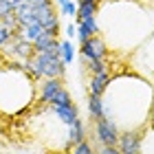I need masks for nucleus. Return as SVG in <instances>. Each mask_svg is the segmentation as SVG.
I'll return each mask as SVG.
<instances>
[{
  "label": "nucleus",
  "mask_w": 154,
  "mask_h": 154,
  "mask_svg": "<svg viewBox=\"0 0 154 154\" xmlns=\"http://www.w3.org/2000/svg\"><path fill=\"white\" fill-rule=\"evenodd\" d=\"M88 115L93 121L103 117V97L101 95H88Z\"/></svg>",
  "instance_id": "9"
},
{
  "label": "nucleus",
  "mask_w": 154,
  "mask_h": 154,
  "mask_svg": "<svg viewBox=\"0 0 154 154\" xmlns=\"http://www.w3.org/2000/svg\"><path fill=\"white\" fill-rule=\"evenodd\" d=\"M60 55H62V60H64V64H73V60H75V46H73L71 40H62L60 42Z\"/></svg>",
  "instance_id": "12"
},
{
  "label": "nucleus",
  "mask_w": 154,
  "mask_h": 154,
  "mask_svg": "<svg viewBox=\"0 0 154 154\" xmlns=\"http://www.w3.org/2000/svg\"><path fill=\"white\" fill-rule=\"evenodd\" d=\"M11 13H16V2L13 0H0V22Z\"/></svg>",
  "instance_id": "15"
},
{
  "label": "nucleus",
  "mask_w": 154,
  "mask_h": 154,
  "mask_svg": "<svg viewBox=\"0 0 154 154\" xmlns=\"http://www.w3.org/2000/svg\"><path fill=\"white\" fill-rule=\"evenodd\" d=\"M71 101H73L71 93H68L66 88H62L60 93H57V97H55V101H53V103H71Z\"/></svg>",
  "instance_id": "18"
},
{
  "label": "nucleus",
  "mask_w": 154,
  "mask_h": 154,
  "mask_svg": "<svg viewBox=\"0 0 154 154\" xmlns=\"http://www.w3.org/2000/svg\"><path fill=\"white\" fill-rule=\"evenodd\" d=\"M141 143H143L141 130H123L119 132L117 150L121 154H141Z\"/></svg>",
  "instance_id": "4"
},
{
  "label": "nucleus",
  "mask_w": 154,
  "mask_h": 154,
  "mask_svg": "<svg viewBox=\"0 0 154 154\" xmlns=\"http://www.w3.org/2000/svg\"><path fill=\"white\" fill-rule=\"evenodd\" d=\"M13 35H16V29H9V26L0 24V51H2V48L13 40Z\"/></svg>",
  "instance_id": "14"
},
{
  "label": "nucleus",
  "mask_w": 154,
  "mask_h": 154,
  "mask_svg": "<svg viewBox=\"0 0 154 154\" xmlns=\"http://www.w3.org/2000/svg\"><path fill=\"white\" fill-rule=\"evenodd\" d=\"M64 31H66L68 40H73V38L77 35V26H75V24H66V26H64Z\"/></svg>",
  "instance_id": "19"
},
{
  "label": "nucleus",
  "mask_w": 154,
  "mask_h": 154,
  "mask_svg": "<svg viewBox=\"0 0 154 154\" xmlns=\"http://www.w3.org/2000/svg\"><path fill=\"white\" fill-rule=\"evenodd\" d=\"M79 55H82V60H86V62L88 60H106L108 46L99 35H93V38H88L86 42L79 44Z\"/></svg>",
  "instance_id": "3"
},
{
  "label": "nucleus",
  "mask_w": 154,
  "mask_h": 154,
  "mask_svg": "<svg viewBox=\"0 0 154 154\" xmlns=\"http://www.w3.org/2000/svg\"><path fill=\"white\" fill-rule=\"evenodd\" d=\"M84 62H86V60H84ZM86 68H88L90 75H97V73L108 71V64H106V60H88L86 62Z\"/></svg>",
  "instance_id": "13"
},
{
  "label": "nucleus",
  "mask_w": 154,
  "mask_h": 154,
  "mask_svg": "<svg viewBox=\"0 0 154 154\" xmlns=\"http://www.w3.org/2000/svg\"><path fill=\"white\" fill-rule=\"evenodd\" d=\"M77 2H99V0H77Z\"/></svg>",
  "instance_id": "20"
},
{
  "label": "nucleus",
  "mask_w": 154,
  "mask_h": 154,
  "mask_svg": "<svg viewBox=\"0 0 154 154\" xmlns=\"http://www.w3.org/2000/svg\"><path fill=\"white\" fill-rule=\"evenodd\" d=\"M60 16H66V18H75L77 16V5L73 2V0H68V2H64L60 7Z\"/></svg>",
  "instance_id": "16"
},
{
  "label": "nucleus",
  "mask_w": 154,
  "mask_h": 154,
  "mask_svg": "<svg viewBox=\"0 0 154 154\" xmlns=\"http://www.w3.org/2000/svg\"><path fill=\"white\" fill-rule=\"evenodd\" d=\"M22 71L29 73L33 79H42V77H64V71H66V64L60 55L55 53H35L33 57L29 60H22Z\"/></svg>",
  "instance_id": "1"
},
{
  "label": "nucleus",
  "mask_w": 154,
  "mask_h": 154,
  "mask_svg": "<svg viewBox=\"0 0 154 154\" xmlns=\"http://www.w3.org/2000/svg\"><path fill=\"white\" fill-rule=\"evenodd\" d=\"M51 110L57 115L60 121L66 123V125H73L75 121H79V110H77L75 101H71V103H51Z\"/></svg>",
  "instance_id": "5"
},
{
  "label": "nucleus",
  "mask_w": 154,
  "mask_h": 154,
  "mask_svg": "<svg viewBox=\"0 0 154 154\" xmlns=\"http://www.w3.org/2000/svg\"><path fill=\"white\" fill-rule=\"evenodd\" d=\"M62 88H64V84H62L60 77H46V79L42 82V88H40V99H42V103H48V106H51Z\"/></svg>",
  "instance_id": "6"
},
{
  "label": "nucleus",
  "mask_w": 154,
  "mask_h": 154,
  "mask_svg": "<svg viewBox=\"0 0 154 154\" xmlns=\"http://www.w3.org/2000/svg\"><path fill=\"white\" fill-rule=\"evenodd\" d=\"M71 154H95V152H93V145L84 139V141H79V143L73 145V152Z\"/></svg>",
  "instance_id": "17"
},
{
  "label": "nucleus",
  "mask_w": 154,
  "mask_h": 154,
  "mask_svg": "<svg viewBox=\"0 0 154 154\" xmlns=\"http://www.w3.org/2000/svg\"><path fill=\"white\" fill-rule=\"evenodd\" d=\"M110 86V73L103 71V73H97V75H90L88 79V95H103Z\"/></svg>",
  "instance_id": "8"
},
{
  "label": "nucleus",
  "mask_w": 154,
  "mask_h": 154,
  "mask_svg": "<svg viewBox=\"0 0 154 154\" xmlns=\"http://www.w3.org/2000/svg\"><path fill=\"white\" fill-rule=\"evenodd\" d=\"M95 123V134H97V141H99L101 145H117L119 143V125L112 121V119L108 117H101L97 119Z\"/></svg>",
  "instance_id": "2"
},
{
  "label": "nucleus",
  "mask_w": 154,
  "mask_h": 154,
  "mask_svg": "<svg viewBox=\"0 0 154 154\" xmlns=\"http://www.w3.org/2000/svg\"><path fill=\"white\" fill-rule=\"evenodd\" d=\"M99 11V2H77V22L84 18H90V16H97Z\"/></svg>",
  "instance_id": "10"
},
{
  "label": "nucleus",
  "mask_w": 154,
  "mask_h": 154,
  "mask_svg": "<svg viewBox=\"0 0 154 154\" xmlns=\"http://www.w3.org/2000/svg\"><path fill=\"white\" fill-rule=\"evenodd\" d=\"M86 139V132H84V123H82V119L79 121H75L73 125H68V143L75 145V143H79Z\"/></svg>",
  "instance_id": "11"
},
{
  "label": "nucleus",
  "mask_w": 154,
  "mask_h": 154,
  "mask_svg": "<svg viewBox=\"0 0 154 154\" xmlns=\"http://www.w3.org/2000/svg\"><path fill=\"white\" fill-rule=\"evenodd\" d=\"M99 33V20H97V16H90V18H84L77 22V40H79V44L82 42H86L88 38H93Z\"/></svg>",
  "instance_id": "7"
}]
</instances>
